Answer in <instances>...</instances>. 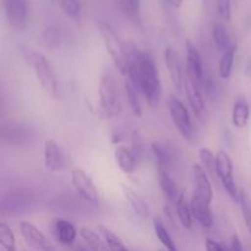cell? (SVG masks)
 Listing matches in <instances>:
<instances>
[{
	"label": "cell",
	"instance_id": "cell-1",
	"mask_svg": "<svg viewBox=\"0 0 251 251\" xmlns=\"http://www.w3.org/2000/svg\"><path fill=\"white\" fill-rule=\"evenodd\" d=\"M127 53V73L129 80L139 90L149 105H158L162 96V85L158 69L153 56L146 50L130 47Z\"/></svg>",
	"mask_w": 251,
	"mask_h": 251
},
{
	"label": "cell",
	"instance_id": "cell-2",
	"mask_svg": "<svg viewBox=\"0 0 251 251\" xmlns=\"http://www.w3.org/2000/svg\"><path fill=\"white\" fill-rule=\"evenodd\" d=\"M20 51L29 68L33 69L36 77L38 82L41 83L42 88L48 93L49 96H55L58 92V81H56L55 73L51 68L50 63L47 60L44 55H42L39 51L33 49L29 46L22 44L20 47Z\"/></svg>",
	"mask_w": 251,
	"mask_h": 251
},
{
	"label": "cell",
	"instance_id": "cell-3",
	"mask_svg": "<svg viewBox=\"0 0 251 251\" xmlns=\"http://www.w3.org/2000/svg\"><path fill=\"white\" fill-rule=\"evenodd\" d=\"M97 28L100 34L103 43H104L105 49H107L108 54H109L110 59L117 66L120 74L126 75L127 73V53L126 48L124 44L120 42L119 37L115 33L113 27L110 26L108 22L105 21H98Z\"/></svg>",
	"mask_w": 251,
	"mask_h": 251
},
{
	"label": "cell",
	"instance_id": "cell-4",
	"mask_svg": "<svg viewBox=\"0 0 251 251\" xmlns=\"http://www.w3.org/2000/svg\"><path fill=\"white\" fill-rule=\"evenodd\" d=\"M98 93H100V107L108 117H117L123 112L119 88L113 76H110L109 74H104L100 77Z\"/></svg>",
	"mask_w": 251,
	"mask_h": 251
},
{
	"label": "cell",
	"instance_id": "cell-5",
	"mask_svg": "<svg viewBox=\"0 0 251 251\" xmlns=\"http://www.w3.org/2000/svg\"><path fill=\"white\" fill-rule=\"evenodd\" d=\"M167 105H168L172 122H173L174 126L178 129V131L180 132L181 136L186 140L193 139V122H191L190 114H189V110L185 107V104L178 97H176V96H169Z\"/></svg>",
	"mask_w": 251,
	"mask_h": 251
},
{
	"label": "cell",
	"instance_id": "cell-6",
	"mask_svg": "<svg viewBox=\"0 0 251 251\" xmlns=\"http://www.w3.org/2000/svg\"><path fill=\"white\" fill-rule=\"evenodd\" d=\"M33 127L24 123H6L1 126V142L6 146H27L34 140Z\"/></svg>",
	"mask_w": 251,
	"mask_h": 251
},
{
	"label": "cell",
	"instance_id": "cell-7",
	"mask_svg": "<svg viewBox=\"0 0 251 251\" xmlns=\"http://www.w3.org/2000/svg\"><path fill=\"white\" fill-rule=\"evenodd\" d=\"M10 28L22 32L28 22V0H1Z\"/></svg>",
	"mask_w": 251,
	"mask_h": 251
},
{
	"label": "cell",
	"instance_id": "cell-8",
	"mask_svg": "<svg viewBox=\"0 0 251 251\" xmlns=\"http://www.w3.org/2000/svg\"><path fill=\"white\" fill-rule=\"evenodd\" d=\"M71 183L76 193L88 203L97 205L100 203V193L96 188L91 176L81 168H74L71 171Z\"/></svg>",
	"mask_w": 251,
	"mask_h": 251
},
{
	"label": "cell",
	"instance_id": "cell-9",
	"mask_svg": "<svg viewBox=\"0 0 251 251\" xmlns=\"http://www.w3.org/2000/svg\"><path fill=\"white\" fill-rule=\"evenodd\" d=\"M217 156V176L221 180L222 185L227 190V193L232 196L233 199L238 198V188L234 180V167H233V161L229 154L225 151H218L216 153Z\"/></svg>",
	"mask_w": 251,
	"mask_h": 251
},
{
	"label": "cell",
	"instance_id": "cell-10",
	"mask_svg": "<svg viewBox=\"0 0 251 251\" xmlns=\"http://www.w3.org/2000/svg\"><path fill=\"white\" fill-rule=\"evenodd\" d=\"M32 203H33V194L28 190L20 189V190L11 191L2 199L1 211L4 213H21L28 210Z\"/></svg>",
	"mask_w": 251,
	"mask_h": 251
},
{
	"label": "cell",
	"instance_id": "cell-11",
	"mask_svg": "<svg viewBox=\"0 0 251 251\" xmlns=\"http://www.w3.org/2000/svg\"><path fill=\"white\" fill-rule=\"evenodd\" d=\"M20 233H21L22 238H24L25 243L28 245L29 248L36 250H51L54 249L53 245L49 243L46 235L42 233L41 229L36 227L34 225L29 222H22L20 225Z\"/></svg>",
	"mask_w": 251,
	"mask_h": 251
},
{
	"label": "cell",
	"instance_id": "cell-12",
	"mask_svg": "<svg viewBox=\"0 0 251 251\" xmlns=\"http://www.w3.org/2000/svg\"><path fill=\"white\" fill-rule=\"evenodd\" d=\"M200 87L201 86L196 81H194L188 74H185V76H184V91L186 93V98H188L191 110L199 119H201L202 115L205 114V102H203Z\"/></svg>",
	"mask_w": 251,
	"mask_h": 251
},
{
	"label": "cell",
	"instance_id": "cell-13",
	"mask_svg": "<svg viewBox=\"0 0 251 251\" xmlns=\"http://www.w3.org/2000/svg\"><path fill=\"white\" fill-rule=\"evenodd\" d=\"M43 158L44 164L49 171L58 172L64 169L66 166V156L58 142L54 140H47L43 146Z\"/></svg>",
	"mask_w": 251,
	"mask_h": 251
},
{
	"label": "cell",
	"instance_id": "cell-14",
	"mask_svg": "<svg viewBox=\"0 0 251 251\" xmlns=\"http://www.w3.org/2000/svg\"><path fill=\"white\" fill-rule=\"evenodd\" d=\"M191 173H193L194 180V194L193 195L198 196L201 200H205L211 203L213 199V190L212 185L210 183L208 176L206 174V171L200 166V164H194L191 167Z\"/></svg>",
	"mask_w": 251,
	"mask_h": 251
},
{
	"label": "cell",
	"instance_id": "cell-15",
	"mask_svg": "<svg viewBox=\"0 0 251 251\" xmlns=\"http://www.w3.org/2000/svg\"><path fill=\"white\" fill-rule=\"evenodd\" d=\"M164 63H166L167 69H168L172 83H173L176 90L181 91L184 87V76L185 75L183 74V68H181L178 53L172 47L164 48Z\"/></svg>",
	"mask_w": 251,
	"mask_h": 251
},
{
	"label": "cell",
	"instance_id": "cell-16",
	"mask_svg": "<svg viewBox=\"0 0 251 251\" xmlns=\"http://www.w3.org/2000/svg\"><path fill=\"white\" fill-rule=\"evenodd\" d=\"M186 56H188V66H186V74L193 78L194 81L202 86L205 75H203V66L201 55L196 47L191 42H186Z\"/></svg>",
	"mask_w": 251,
	"mask_h": 251
},
{
	"label": "cell",
	"instance_id": "cell-17",
	"mask_svg": "<svg viewBox=\"0 0 251 251\" xmlns=\"http://www.w3.org/2000/svg\"><path fill=\"white\" fill-rule=\"evenodd\" d=\"M210 205V202L201 200L200 198L195 195H193V198H191L190 207L194 220L205 228H211L213 226V216L211 212Z\"/></svg>",
	"mask_w": 251,
	"mask_h": 251
},
{
	"label": "cell",
	"instance_id": "cell-18",
	"mask_svg": "<svg viewBox=\"0 0 251 251\" xmlns=\"http://www.w3.org/2000/svg\"><path fill=\"white\" fill-rule=\"evenodd\" d=\"M54 233L60 244L70 247L75 243L76 237H77V230L74 227L73 223L64 218H58L54 222Z\"/></svg>",
	"mask_w": 251,
	"mask_h": 251
},
{
	"label": "cell",
	"instance_id": "cell-19",
	"mask_svg": "<svg viewBox=\"0 0 251 251\" xmlns=\"http://www.w3.org/2000/svg\"><path fill=\"white\" fill-rule=\"evenodd\" d=\"M120 189H122L123 195H124L125 200L129 202L130 207L132 208V211H134V212L141 218L149 217L150 208H149V206H147V203L145 202L144 199H142L141 196H140L139 194L134 190V189H131L130 186H127V185H124V184H122V185H120Z\"/></svg>",
	"mask_w": 251,
	"mask_h": 251
},
{
	"label": "cell",
	"instance_id": "cell-20",
	"mask_svg": "<svg viewBox=\"0 0 251 251\" xmlns=\"http://www.w3.org/2000/svg\"><path fill=\"white\" fill-rule=\"evenodd\" d=\"M114 157L115 162H117L118 167L122 169V172H124L125 174H132L136 169V156H135L134 152L130 149H127L126 146H119L115 147L114 151Z\"/></svg>",
	"mask_w": 251,
	"mask_h": 251
},
{
	"label": "cell",
	"instance_id": "cell-21",
	"mask_svg": "<svg viewBox=\"0 0 251 251\" xmlns=\"http://www.w3.org/2000/svg\"><path fill=\"white\" fill-rule=\"evenodd\" d=\"M151 150L157 168L169 171L171 167L173 166L174 152L167 145L162 144V142H153Z\"/></svg>",
	"mask_w": 251,
	"mask_h": 251
},
{
	"label": "cell",
	"instance_id": "cell-22",
	"mask_svg": "<svg viewBox=\"0 0 251 251\" xmlns=\"http://www.w3.org/2000/svg\"><path fill=\"white\" fill-rule=\"evenodd\" d=\"M158 181L159 186H161L162 191L166 195V198L171 201L172 203L176 205L178 201L179 196H180V191H179L178 185H176V180L171 176L169 171L167 169H158Z\"/></svg>",
	"mask_w": 251,
	"mask_h": 251
},
{
	"label": "cell",
	"instance_id": "cell-23",
	"mask_svg": "<svg viewBox=\"0 0 251 251\" xmlns=\"http://www.w3.org/2000/svg\"><path fill=\"white\" fill-rule=\"evenodd\" d=\"M176 215H178L180 225L183 226L184 228H186V229H191L194 225L193 212H191L190 203L188 202V200H186L185 195H184L183 193H181L180 196H179L178 201H176Z\"/></svg>",
	"mask_w": 251,
	"mask_h": 251
},
{
	"label": "cell",
	"instance_id": "cell-24",
	"mask_svg": "<svg viewBox=\"0 0 251 251\" xmlns=\"http://www.w3.org/2000/svg\"><path fill=\"white\" fill-rule=\"evenodd\" d=\"M250 105L245 100H238L232 110V124L238 129H244L250 117Z\"/></svg>",
	"mask_w": 251,
	"mask_h": 251
},
{
	"label": "cell",
	"instance_id": "cell-25",
	"mask_svg": "<svg viewBox=\"0 0 251 251\" xmlns=\"http://www.w3.org/2000/svg\"><path fill=\"white\" fill-rule=\"evenodd\" d=\"M235 53H237V44H232L230 48L223 51V55L220 59V64H218V74L222 78H229L232 75Z\"/></svg>",
	"mask_w": 251,
	"mask_h": 251
},
{
	"label": "cell",
	"instance_id": "cell-26",
	"mask_svg": "<svg viewBox=\"0 0 251 251\" xmlns=\"http://www.w3.org/2000/svg\"><path fill=\"white\" fill-rule=\"evenodd\" d=\"M78 234H80L81 239L83 240V243H86V245H87L90 249L92 250L105 249V245L103 244L104 240H103L102 235H100V233L95 232L92 228L85 227V226H83V227H81L80 229H78Z\"/></svg>",
	"mask_w": 251,
	"mask_h": 251
},
{
	"label": "cell",
	"instance_id": "cell-27",
	"mask_svg": "<svg viewBox=\"0 0 251 251\" xmlns=\"http://www.w3.org/2000/svg\"><path fill=\"white\" fill-rule=\"evenodd\" d=\"M97 230L100 235H102L103 240H104L105 245L108 249L115 250V251H126L127 248L123 244L122 239L115 234L114 232L109 229V228L104 227L102 225L97 226Z\"/></svg>",
	"mask_w": 251,
	"mask_h": 251
},
{
	"label": "cell",
	"instance_id": "cell-28",
	"mask_svg": "<svg viewBox=\"0 0 251 251\" xmlns=\"http://www.w3.org/2000/svg\"><path fill=\"white\" fill-rule=\"evenodd\" d=\"M125 93H126L127 102H129L131 112L134 113V115H136V117H141L142 107L141 104H140V92L130 80L125 82Z\"/></svg>",
	"mask_w": 251,
	"mask_h": 251
},
{
	"label": "cell",
	"instance_id": "cell-29",
	"mask_svg": "<svg viewBox=\"0 0 251 251\" xmlns=\"http://www.w3.org/2000/svg\"><path fill=\"white\" fill-rule=\"evenodd\" d=\"M212 39L221 51H226L228 48L232 47V43H230V38L229 36H228L227 29H226V27L223 26V24H220V22L215 24V26H213Z\"/></svg>",
	"mask_w": 251,
	"mask_h": 251
},
{
	"label": "cell",
	"instance_id": "cell-30",
	"mask_svg": "<svg viewBox=\"0 0 251 251\" xmlns=\"http://www.w3.org/2000/svg\"><path fill=\"white\" fill-rule=\"evenodd\" d=\"M199 157L205 166L207 173H210L213 178H216L217 176V156L213 153L212 150H210L208 147H201L199 150Z\"/></svg>",
	"mask_w": 251,
	"mask_h": 251
},
{
	"label": "cell",
	"instance_id": "cell-31",
	"mask_svg": "<svg viewBox=\"0 0 251 251\" xmlns=\"http://www.w3.org/2000/svg\"><path fill=\"white\" fill-rule=\"evenodd\" d=\"M153 230L157 239L161 242V244L163 245L166 249L172 250V251L176 250V247L174 245V242L171 238V235H169L168 230H167V228L164 227L163 223H162L158 218H153Z\"/></svg>",
	"mask_w": 251,
	"mask_h": 251
},
{
	"label": "cell",
	"instance_id": "cell-32",
	"mask_svg": "<svg viewBox=\"0 0 251 251\" xmlns=\"http://www.w3.org/2000/svg\"><path fill=\"white\" fill-rule=\"evenodd\" d=\"M0 247L7 251H14L16 249V239H15L14 232L4 222L0 225Z\"/></svg>",
	"mask_w": 251,
	"mask_h": 251
},
{
	"label": "cell",
	"instance_id": "cell-33",
	"mask_svg": "<svg viewBox=\"0 0 251 251\" xmlns=\"http://www.w3.org/2000/svg\"><path fill=\"white\" fill-rule=\"evenodd\" d=\"M43 42L48 49H58L61 43V34L56 27L50 26L43 32Z\"/></svg>",
	"mask_w": 251,
	"mask_h": 251
},
{
	"label": "cell",
	"instance_id": "cell-34",
	"mask_svg": "<svg viewBox=\"0 0 251 251\" xmlns=\"http://www.w3.org/2000/svg\"><path fill=\"white\" fill-rule=\"evenodd\" d=\"M59 6L66 16L77 19L81 14V4L78 0H59Z\"/></svg>",
	"mask_w": 251,
	"mask_h": 251
},
{
	"label": "cell",
	"instance_id": "cell-35",
	"mask_svg": "<svg viewBox=\"0 0 251 251\" xmlns=\"http://www.w3.org/2000/svg\"><path fill=\"white\" fill-rule=\"evenodd\" d=\"M122 5L130 19L137 22L140 17V10H141V0H122Z\"/></svg>",
	"mask_w": 251,
	"mask_h": 251
},
{
	"label": "cell",
	"instance_id": "cell-36",
	"mask_svg": "<svg viewBox=\"0 0 251 251\" xmlns=\"http://www.w3.org/2000/svg\"><path fill=\"white\" fill-rule=\"evenodd\" d=\"M218 15L226 21L232 19V0H217Z\"/></svg>",
	"mask_w": 251,
	"mask_h": 251
},
{
	"label": "cell",
	"instance_id": "cell-37",
	"mask_svg": "<svg viewBox=\"0 0 251 251\" xmlns=\"http://www.w3.org/2000/svg\"><path fill=\"white\" fill-rule=\"evenodd\" d=\"M240 206H242L243 217H244L245 225H247L248 230H249L251 235V206L244 196H242V199H240Z\"/></svg>",
	"mask_w": 251,
	"mask_h": 251
},
{
	"label": "cell",
	"instance_id": "cell-38",
	"mask_svg": "<svg viewBox=\"0 0 251 251\" xmlns=\"http://www.w3.org/2000/svg\"><path fill=\"white\" fill-rule=\"evenodd\" d=\"M205 247H206V249L211 250V251L225 250L226 249V247H223L222 244H220V243L215 242V240H212V239H206Z\"/></svg>",
	"mask_w": 251,
	"mask_h": 251
},
{
	"label": "cell",
	"instance_id": "cell-39",
	"mask_svg": "<svg viewBox=\"0 0 251 251\" xmlns=\"http://www.w3.org/2000/svg\"><path fill=\"white\" fill-rule=\"evenodd\" d=\"M230 249L235 250V251L243 250L242 242H240V239H239V237H238V234H233L232 235V239H230Z\"/></svg>",
	"mask_w": 251,
	"mask_h": 251
},
{
	"label": "cell",
	"instance_id": "cell-40",
	"mask_svg": "<svg viewBox=\"0 0 251 251\" xmlns=\"http://www.w3.org/2000/svg\"><path fill=\"white\" fill-rule=\"evenodd\" d=\"M183 1L184 0H168V2L174 7V9H179V7L181 6V4H183Z\"/></svg>",
	"mask_w": 251,
	"mask_h": 251
},
{
	"label": "cell",
	"instance_id": "cell-41",
	"mask_svg": "<svg viewBox=\"0 0 251 251\" xmlns=\"http://www.w3.org/2000/svg\"><path fill=\"white\" fill-rule=\"evenodd\" d=\"M250 108H251V102H250Z\"/></svg>",
	"mask_w": 251,
	"mask_h": 251
}]
</instances>
